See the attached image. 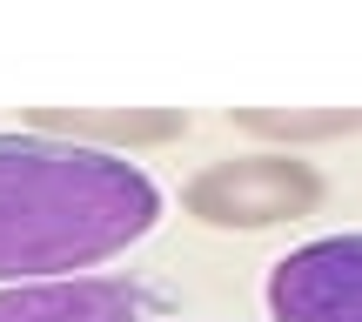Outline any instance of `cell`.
<instances>
[{"label": "cell", "mask_w": 362, "mask_h": 322, "mask_svg": "<svg viewBox=\"0 0 362 322\" xmlns=\"http://www.w3.org/2000/svg\"><path fill=\"white\" fill-rule=\"evenodd\" d=\"M21 128L61 134V142L101 148V155H134V148H161L188 134L181 108H27Z\"/></svg>", "instance_id": "cell-5"}, {"label": "cell", "mask_w": 362, "mask_h": 322, "mask_svg": "<svg viewBox=\"0 0 362 322\" xmlns=\"http://www.w3.org/2000/svg\"><path fill=\"white\" fill-rule=\"evenodd\" d=\"M0 322H168V296L141 275H67L0 289Z\"/></svg>", "instance_id": "cell-4"}, {"label": "cell", "mask_w": 362, "mask_h": 322, "mask_svg": "<svg viewBox=\"0 0 362 322\" xmlns=\"http://www.w3.org/2000/svg\"><path fill=\"white\" fill-rule=\"evenodd\" d=\"M161 222V181L134 155L0 128V289L67 282L128 255Z\"/></svg>", "instance_id": "cell-1"}, {"label": "cell", "mask_w": 362, "mask_h": 322, "mask_svg": "<svg viewBox=\"0 0 362 322\" xmlns=\"http://www.w3.org/2000/svg\"><path fill=\"white\" fill-rule=\"evenodd\" d=\"M235 128L262 134L275 148H302V142H336V134H362V108H322V115H275V108H235Z\"/></svg>", "instance_id": "cell-6"}, {"label": "cell", "mask_w": 362, "mask_h": 322, "mask_svg": "<svg viewBox=\"0 0 362 322\" xmlns=\"http://www.w3.org/2000/svg\"><path fill=\"white\" fill-rule=\"evenodd\" d=\"M329 202V175L315 168L302 148H248V155H221L208 168H194L181 181V208L202 229H228V235H255V229H282L302 222Z\"/></svg>", "instance_id": "cell-2"}, {"label": "cell", "mask_w": 362, "mask_h": 322, "mask_svg": "<svg viewBox=\"0 0 362 322\" xmlns=\"http://www.w3.org/2000/svg\"><path fill=\"white\" fill-rule=\"evenodd\" d=\"M269 322H362V229L315 235L269 269Z\"/></svg>", "instance_id": "cell-3"}]
</instances>
